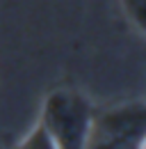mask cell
<instances>
[{
  "label": "cell",
  "mask_w": 146,
  "mask_h": 149,
  "mask_svg": "<svg viewBox=\"0 0 146 149\" xmlns=\"http://www.w3.org/2000/svg\"><path fill=\"white\" fill-rule=\"evenodd\" d=\"M123 12H126L128 21L137 28V32L144 35V25H146V0H121Z\"/></svg>",
  "instance_id": "277c9868"
},
{
  "label": "cell",
  "mask_w": 146,
  "mask_h": 149,
  "mask_svg": "<svg viewBox=\"0 0 146 149\" xmlns=\"http://www.w3.org/2000/svg\"><path fill=\"white\" fill-rule=\"evenodd\" d=\"M94 103L75 87H57L43 99L41 124L48 129L57 149H82L94 122Z\"/></svg>",
  "instance_id": "6da1fadb"
},
{
  "label": "cell",
  "mask_w": 146,
  "mask_h": 149,
  "mask_svg": "<svg viewBox=\"0 0 146 149\" xmlns=\"http://www.w3.org/2000/svg\"><path fill=\"white\" fill-rule=\"evenodd\" d=\"M18 147L21 149H57L55 147V140L50 138L48 129L41 122H36L34 126L30 129V133L18 142Z\"/></svg>",
  "instance_id": "3957f363"
},
{
  "label": "cell",
  "mask_w": 146,
  "mask_h": 149,
  "mask_svg": "<svg viewBox=\"0 0 146 149\" xmlns=\"http://www.w3.org/2000/svg\"><path fill=\"white\" fill-rule=\"evenodd\" d=\"M146 140V103L142 99L94 110L87 147L137 149Z\"/></svg>",
  "instance_id": "7a4b0ae2"
}]
</instances>
